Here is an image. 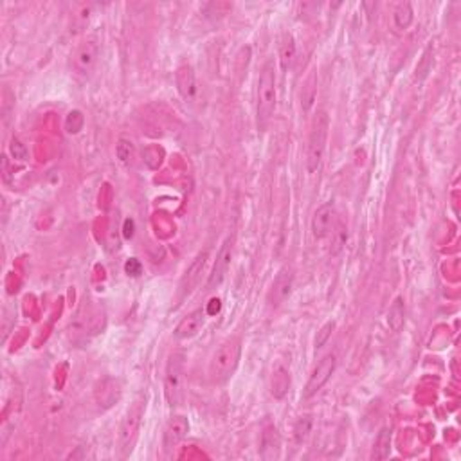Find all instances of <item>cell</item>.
Masks as SVG:
<instances>
[{
	"label": "cell",
	"instance_id": "cell-18",
	"mask_svg": "<svg viewBox=\"0 0 461 461\" xmlns=\"http://www.w3.org/2000/svg\"><path fill=\"white\" fill-rule=\"evenodd\" d=\"M412 18H414V11H412L411 2H400V4L395 6V11H393V22H395L396 29L405 31V29L412 24Z\"/></svg>",
	"mask_w": 461,
	"mask_h": 461
},
{
	"label": "cell",
	"instance_id": "cell-23",
	"mask_svg": "<svg viewBox=\"0 0 461 461\" xmlns=\"http://www.w3.org/2000/svg\"><path fill=\"white\" fill-rule=\"evenodd\" d=\"M65 128L69 133H78L81 128H83V115H81V112L74 110L67 115Z\"/></svg>",
	"mask_w": 461,
	"mask_h": 461
},
{
	"label": "cell",
	"instance_id": "cell-26",
	"mask_svg": "<svg viewBox=\"0 0 461 461\" xmlns=\"http://www.w3.org/2000/svg\"><path fill=\"white\" fill-rule=\"evenodd\" d=\"M333 328H335V323H333V321H330V323L324 324L323 328L317 332V337H315V348H323V346L328 342V339L332 337Z\"/></svg>",
	"mask_w": 461,
	"mask_h": 461
},
{
	"label": "cell",
	"instance_id": "cell-19",
	"mask_svg": "<svg viewBox=\"0 0 461 461\" xmlns=\"http://www.w3.org/2000/svg\"><path fill=\"white\" fill-rule=\"evenodd\" d=\"M115 156L119 159L121 165L124 166H133V160H135V146H133V142L130 139L121 137L115 144Z\"/></svg>",
	"mask_w": 461,
	"mask_h": 461
},
{
	"label": "cell",
	"instance_id": "cell-14",
	"mask_svg": "<svg viewBox=\"0 0 461 461\" xmlns=\"http://www.w3.org/2000/svg\"><path fill=\"white\" fill-rule=\"evenodd\" d=\"M204 326V312L195 310L187 314L181 323L177 324L175 328V337L178 341H187V339H193L196 333L200 332V328Z\"/></svg>",
	"mask_w": 461,
	"mask_h": 461
},
{
	"label": "cell",
	"instance_id": "cell-4",
	"mask_svg": "<svg viewBox=\"0 0 461 461\" xmlns=\"http://www.w3.org/2000/svg\"><path fill=\"white\" fill-rule=\"evenodd\" d=\"M184 378H186V355L173 351L168 357L165 373V395L171 408L181 405L184 399Z\"/></svg>",
	"mask_w": 461,
	"mask_h": 461
},
{
	"label": "cell",
	"instance_id": "cell-1",
	"mask_svg": "<svg viewBox=\"0 0 461 461\" xmlns=\"http://www.w3.org/2000/svg\"><path fill=\"white\" fill-rule=\"evenodd\" d=\"M240 355H242V342H240V339H227L226 342L218 346V350L215 351L211 360H209V380L213 382V384H226L233 377L236 368H238Z\"/></svg>",
	"mask_w": 461,
	"mask_h": 461
},
{
	"label": "cell",
	"instance_id": "cell-2",
	"mask_svg": "<svg viewBox=\"0 0 461 461\" xmlns=\"http://www.w3.org/2000/svg\"><path fill=\"white\" fill-rule=\"evenodd\" d=\"M276 110V74L274 65L271 62L265 63L260 72L256 90V117L258 128L263 130L269 124Z\"/></svg>",
	"mask_w": 461,
	"mask_h": 461
},
{
	"label": "cell",
	"instance_id": "cell-8",
	"mask_svg": "<svg viewBox=\"0 0 461 461\" xmlns=\"http://www.w3.org/2000/svg\"><path fill=\"white\" fill-rule=\"evenodd\" d=\"M99 47L96 42H85L81 44L76 53L72 54V69L76 74L89 76L94 71V67L98 63Z\"/></svg>",
	"mask_w": 461,
	"mask_h": 461
},
{
	"label": "cell",
	"instance_id": "cell-24",
	"mask_svg": "<svg viewBox=\"0 0 461 461\" xmlns=\"http://www.w3.org/2000/svg\"><path fill=\"white\" fill-rule=\"evenodd\" d=\"M430 53H433V49H427L426 53H424V56H421V62L418 63L417 67V78H420V80H424L427 74L430 72V69H433V56H430Z\"/></svg>",
	"mask_w": 461,
	"mask_h": 461
},
{
	"label": "cell",
	"instance_id": "cell-10",
	"mask_svg": "<svg viewBox=\"0 0 461 461\" xmlns=\"http://www.w3.org/2000/svg\"><path fill=\"white\" fill-rule=\"evenodd\" d=\"M292 288H294V274L288 267H283L276 280L272 281L271 292H269V305L272 308H278V306L283 305L288 297L292 296Z\"/></svg>",
	"mask_w": 461,
	"mask_h": 461
},
{
	"label": "cell",
	"instance_id": "cell-7",
	"mask_svg": "<svg viewBox=\"0 0 461 461\" xmlns=\"http://www.w3.org/2000/svg\"><path fill=\"white\" fill-rule=\"evenodd\" d=\"M233 249H235V240L227 238L222 244V247H220V251H218L217 262H215L213 271H211L208 278V285H206L208 290H215L226 280L227 271H229L230 262H233Z\"/></svg>",
	"mask_w": 461,
	"mask_h": 461
},
{
	"label": "cell",
	"instance_id": "cell-11",
	"mask_svg": "<svg viewBox=\"0 0 461 461\" xmlns=\"http://www.w3.org/2000/svg\"><path fill=\"white\" fill-rule=\"evenodd\" d=\"M208 258H209V253L208 251H204V253H200L199 256L191 262V265L187 267V271L184 272V276H182L181 280V285H178V299H186L187 296H190L193 290H195V287L199 285L200 281V274L204 272V267L206 263H208Z\"/></svg>",
	"mask_w": 461,
	"mask_h": 461
},
{
	"label": "cell",
	"instance_id": "cell-20",
	"mask_svg": "<svg viewBox=\"0 0 461 461\" xmlns=\"http://www.w3.org/2000/svg\"><path fill=\"white\" fill-rule=\"evenodd\" d=\"M288 386H290V375H288L287 369L280 368L272 378V395L281 399L288 391Z\"/></svg>",
	"mask_w": 461,
	"mask_h": 461
},
{
	"label": "cell",
	"instance_id": "cell-27",
	"mask_svg": "<svg viewBox=\"0 0 461 461\" xmlns=\"http://www.w3.org/2000/svg\"><path fill=\"white\" fill-rule=\"evenodd\" d=\"M124 271L130 276H139L141 274V263H139L135 258H132V260H128L126 265H124Z\"/></svg>",
	"mask_w": 461,
	"mask_h": 461
},
{
	"label": "cell",
	"instance_id": "cell-6",
	"mask_svg": "<svg viewBox=\"0 0 461 461\" xmlns=\"http://www.w3.org/2000/svg\"><path fill=\"white\" fill-rule=\"evenodd\" d=\"M335 366H337V357H335V353L324 355L323 359L319 360V364L315 366L314 371H312L308 382H306L305 391H303V399H312L314 395H317V393L328 384L330 378H332L333 371H335Z\"/></svg>",
	"mask_w": 461,
	"mask_h": 461
},
{
	"label": "cell",
	"instance_id": "cell-21",
	"mask_svg": "<svg viewBox=\"0 0 461 461\" xmlns=\"http://www.w3.org/2000/svg\"><path fill=\"white\" fill-rule=\"evenodd\" d=\"M267 449H272V451H280V435H278V429L274 426L267 427L262 435V454L265 453Z\"/></svg>",
	"mask_w": 461,
	"mask_h": 461
},
{
	"label": "cell",
	"instance_id": "cell-12",
	"mask_svg": "<svg viewBox=\"0 0 461 461\" xmlns=\"http://www.w3.org/2000/svg\"><path fill=\"white\" fill-rule=\"evenodd\" d=\"M190 433V421L186 417H173L171 420L166 424L165 433H162V447L166 451H171L173 447H177L182 439L186 438Z\"/></svg>",
	"mask_w": 461,
	"mask_h": 461
},
{
	"label": "cell",
	"instance_id": "cell-5",
	"mask_svg": "<svg viewBox=\"0 0 461 461\" xmlns=\"http://www.w3.org/2000/svg\"><path fill=\"white\" fill-rule=\"evenodd\" d=\"M326 139H328V115L324 112H319L315 115L310 139H308V151H306V169H308V173H315L319 169L324 150H326Z\"/></svg>",
	"mask_w": 461,
	"mask_h": 461
},
{
	"label": "cell",
	"instance_id": "cell-13",
	"mask_svg": "<svg viewBox=\"0 0 461 461\" xmlns=\"http://www.w3.org/2000/svg\"><path fill=\"white\" fill-rule=\"evenodd\" d=\"M175 81H177V89L178 94L182 96V99L186 103H195L199 89H196V80H195V72H193V67L187 65V63L178 67L177 72H175Z\"/></svg>",
	"mask_w": 461,
	"mask_h": 461
},
{
	"label": "cell",
	"instance_id": "cell-17",
	"mask_svg": "<svg viewBox=\"0 0 461 461\" xmlns=\"http://www.w3.org/2000/svg\"><path fill=\"white\" fill-rule=\"evenodd\" d=\"M391 438H393V433H391L389 427H384V429L378 433L375 444H373L371 458L373 460H386L391 454Z\"/></svg>",
	"mask_w": 461,
	"mask_h": 461
},
{
	"label": "cell",
	"instance_id": "cell-15",
	"mask_svg": "<svg viewBox=\"0 0 461 461\" xmlns=\"http://www.w3.org/2000/svg\"><path fill=\"white\" fill-rule=\"evenodd\" d=\"M294 60H296V40L290 33H283L280 42V62L281 69L288 71L292 67Z\"/></svg>",
	"mask_w": 461,
	"mask_h": 461
},
{
	"label": "cell",
	"instance_id": "cell-3",
	"mask_svg": "<svg viewBox=\"0 0 461 461\" xmlns=\"http://www.w3.org/2000/svg\"><path fill=\"white\" fill-rule=\"evenodd\" d=\"M144 411H146V399H144V395H139L137 399L130 403L128 411H126L123 421H121L119 451L123 458H126L133 451V445L137 442L139 430H141Z\"/></svg>",
	"mask_w": 461,
	"mask_h": 461
},
{
	"label": "cell",
	"instance_id": "cell-25",
	"mask_svg": "<svg viewBox=\"0 0 461 461\" xmlns=\"http://www.w3.org/2000/svg\"><path fill=\"white\" fill-rule=\"evenodd\" d=\"M9 151H11V156H13L17 160H27V157H29V151H27L26 144L17 137L11 141V144H9Z\"/></svg>",
	"mask_w": 461,
	"mask_h": 461
},
{
	"label": "cell",
	"instance_id": "cell-16",
	"mask_svg": "<svg viewBox=\"0 0 461 461\" xmlns=\"http://www.w3.org/2000/svg\"><path fill=\"white\" fill-rule=\"evenodd\" d=\"M387 324L393 332H400L405 324V303L403 297H396L395 301L391 303L389 312H387Z\"/></svg>",
	"mask_w": 461,
	"mask_h": 461
},
{
	"label": "cell",
	"instance_id": "cell-9",
	"mask_svg": "<svg viewBox=\"0 0 461 461\" xmlns=\"http://www.w3.org/2000/svg\"><path fill=\"white\" fill-rule=\"evenodd\" d=\"M335 215H337V211H335L333 202H326V204L319 206V208L315 209L310 222L312 235H314L315 240L326 238V236L332 233L333 224H335Z\"/></svg>",
	"mask_w": 461,
	"mask_h": 461
},
{
	"label": "cell",
	"instance_id": "cell-22",
	"mask_svg": "<svg viewBox=\"0 0 461 461\" xmlns=\"http://www.w3.org/2000/svg\"><path fill=\"white\" fill-rule=\"evenodd\" d=\"M312 429V417H301L297 420L296 427H294V438L297 444H303Z\"/></svg>",
	"mask_w": 461,
	"mask_h": 461
}]
</instances>
